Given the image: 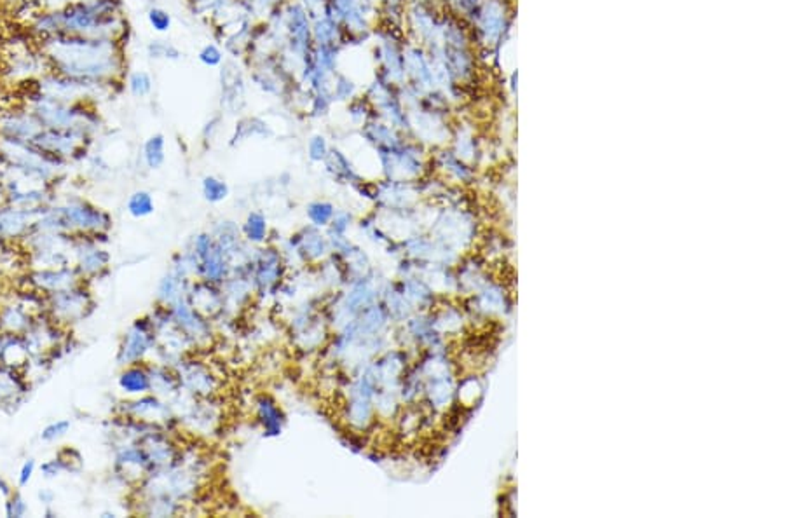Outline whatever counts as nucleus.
<instances>
[{"mask_svg": "<svg viewBox=\"0 0 785 518\" xmlns=\"http://www.w3.org/2000/svg\"><path fill=\"white\" fill-rule=\"evenodd\" d=\"M6 197H8V194H6L4 184H2V180H0V206H2V203H4Z\"/></svg>", "mask_w": 785, "mask_h": 518, "instance_id": "4be33fe9", "label": "nucleus"}, {"mask_svg": "<svg viewBox=\"0 0 785 518\" xmlns=\"http://www.w3.org/2000/svg\"><path fill=\"white\" fill-rule=\"evenodd\" d=\"M147 342H149V334L145 330V323H136L133 332L127 335L126 344L123 348V359L124 361H135L138 359L143 352L147 351Z\"/></svg>", "mask_w": 785, "mask_h": 518, "instance_id": "39448f33", "label": "nucleus"}, {"mask_svg": "<svg viewBox=\"0 0 785 518\" xmlns=\"http://www.w3.org/2000/svg\"><path fill=\"white\" fill-rule=\"evenodd\" d=\"M147 21H149L150 28L157 33H166L171 30L173 25V18L170 12L163 8H150L147 11Z\"/></svg>", "mask_w": 785, "mask_h": 518, "instance_id": "4468645a", "label": "nucleus"}, {"mask_svg": "<svg viewBox=\"0 0 785 518\" xmlns=\"http://www.w3.org/2000/svg\"><path fill=\"white\" fill-rule=\"evenodd\" d=\"M26 33L35 42L53 35L114 37L124 46L127 21L123 16V0H70L60 8H46L26 23Z\"/></svg>", "mask_w": 785, "mask_h": 518, "instance_id": "f03ea898", "label": "nucleus"}, {"mask_svg": "<svg viewBox=\"0 0 785 518\" xmlns=\"http://www.w3.org/2000/svg\"><path fill=\"white\" fill-rule=\"evenodd\" d=\"M119 386L126 393H143L150 388V377L138 366H129L119 377Z\"/></svg>", "mask_w": 785, "mask_h": 518, "instance_id": "1a4fd4ad", "label": "nucleus"}, {"mask_svg": "<svg viewBox=\"0 0 785 518\" xmlns=\"http://www.w3.org/2000/svg\"><path fill=\"white\" fill-rule=\"evenodd\" d=\"M203 193L206 199L220 201L227 196V185L215 177H206L203 180Z\"/></svg>", "mask_w": 785, "mask_h": 518, "instance_id": "dca6fc26", "label": "nucleus"}, {"mask_svg": "<svg viewBox=\"0 0 785 518\" xmlns=\"http://www.w3.org/2000/svg\"><path fill=\"white\" fill-rule=\"evenodd\" d=\"M197 58H199V62L203 63L204 66H208V69H217V66H220L224 63V53L217 44L210 42V44H204V46L201 47Z\"/></svg>", "mask_w": 785, "mask_h": 518, "instance_id": "2eb2a0df", "label": "nucleus"}, {"mask_svg": "<svg viewBox=\"0 0 785 518\" xmlns=\"http://www.w3.org/2000/svg\"><path fill=\"white\" fill-rule=\"evenodd\" d=\"M127 210L133 217H147L154 211V201L149 193H135L127 201Z\"/></svg>", "mask_w": 785, "mask_h": 518, "instance_id": "ddd939ff", "label": "nucleus"}, {"mask_svg": "<svg viewBox=\"0 0 785 518\" xmlns=\"http://www.w3.org/2000/svg\"><path fill=\"white\" fill-rule=\"evenodd\" d=\"M147 56L150 60H168V62H177L182 58V51L174 44L168 40L156 39L147 44Z\"/></svg>", "mask_w": 785, "mask_h": 518, "instance_id": "9d476101", "label": "nucleus"}, {"mask_svg": "<svg viewBox=\"0 0 785 518\" xmlns=\"http://www.w3.org/2000/svg\"><path fill=\"white\" fill-rule=\"evenodd\" d=\"M358 94V87L353 80L341 72L332 75V98L339 102H349Z\"/></svg>", "mask_w": 785, "mask_h": 518, "instance_id": "9b49d317", "label": "nucleus"}, {"mask_svg": "<svg viewBox=\"0 0 785 518\" xmlns=\"http://www.w3.org/2000/svg\"><path fill=\"white\" fill-rule=\"evenodd\" d=\"M69 429H70L69 420H56V422H51L49 426H46V428L42 429V440L51 442V440H56L60 438V436L65 435Z\"/></svg>", "mask_w": 785, "mask_h": 518, "instance_id": "a211bd4d", "label": "nucleus"}, {"mask_svg": "<svg viewBox=\"0 0 785 518\" xmlns=\"http://www.w3.org/2000/svg\"><path fill=\"white\" fill-rule=\"evenodd\" d=\"M332 213H334V210H332L330 204L327 203H316L313 204L309 210V215L313 217V220L316 222H327L328 218L332 217Z\"/></svg>", "mask_w": 785, "mask_h": 518, "instance_id": "6ab92c4d", "label": "nucleus"}, {"mask_svg": "<svg viewBox=\"0 0 785 518\" xmlns=\"http://www.w3.org/2000/svg\"><path fill=\"white\" fill-rule=\"evenodd\" d=\"M124 84H126L127 91L135 98H147L154 91V79L147 70H133V72H129L126 75V79H124Z\"/></svg>", "mask_w": 785, "mask_h": 518, "instance_id": "6e6552de", "label": "nucleus"}, {"mask_svg": "<svg viewBox=\"0 0 785 518\" xmlns=\"http://www.w3.org/2000/svg\"><path fill=\"white\" fill-rule=\"evenodd\" d=\"M143 159H145L147 166L152 168V170L163 166L164 159H166V140H164V134H152L143 143Z\"/></svg>", "mask_w": 785, "mask_h": 518, "instance_id": "0eeeda50", "label": "nucleus"}, {"mask_svg": "<svg viewBox=\"0 0 785 518\" xmlns=\"http://www.w3.org/2000/svg\"><path fill=\"white\" fill-rule=\"evenodd\" d=\"M26 504L25 501H23V497L19 496V494H15V496L11 497V501L8 503V515L9 517H23V515L26 513Z\"/></svg>", "mask_w": 785, "mask_h": 518, "instance_id": "aec40b11", "label": "nucleus"}, {"mask_svg": "<svg viewBox=\"0 0 785 518\" xmlns=\"http://www.w3.org/2000/svg\"><path fill=\"white\" fill-rule=\"evenodd\" d=\"M28 210L21 208H2L0 206V235L2 238H12L23 232L25 225L28 224Z\"/></svg>", "mask_w": 785, "mask_h": 518, "instance_id": "20e7f679", "label": "nucleus"}, {"mask_svg": "<svg viewBox=\"0 0 785 518\" xmlns=\"http://www.w3.org/2000/svg\"><path fill=\"white\" fill-rule=\"evenodd\" d=\"M33 470H35V463H33V459H28L25 464H23L21 471H19V485H26V483L30 482V479H32L33 475Z\"/></svg>", "mask_w": 785, "mask_h": 518, "instance_id": "412c9836", "label": "nucleus"}, {"mask_svg": "<svg viewBox=\"0 0 785 518\" xmlns=\"http://www.w3.org/2000/svg\"><path fill=\"white\" fill-rule=\"evenodd\" d=\"M23 391H25V388H23V382L19 381L18 375L12 370L0 366V398H15V396L21 395Z\"/></svg>", "mask_w": 785, "mask_h": 518, "instance_id": "f8f14e48", "label": "nucleus"}, {"mask_svg": "<svg viewBox=\"0 0 785 518\" xmlns=\"http://www.w3.org/2000/svg\"><path fill=\"white\" fill-rule=\"evenodd\" d=\"M48 70L96 84H124L126 46L114 37L53 35L39 40Z\"/></svg>", "mask_w": 785, "mask_h": 518, "instance_id": "f257e3e1", "label": "nucleus"}, {"mask_svg": "<svg viewBox=\"0 0 785 518\" xmlns=\"http://www.w3.org/2000/svg\"><path fill=\"white\" fill-rule=\"evenodd\" d=\"M55 224L62 227H77L80 231H102L109 225V217L87 203H73L53 213Z\"/></svg>", "mask_w": 785, "mask_h": 518, "instance_id": "7ed1b4c3", "label": "nucleus"}, {"mask_svg": "<svg viewBox=\"0 0 785 518\" xmlns=\"http://www.w3.org/2000/svg\"><path fill=\"white\" fill-rule=\"evenodd\" d=\"M328 152H330V149H328V143L327 140H325V136H321V134H314L313 138L309 140V145H307V154H309L311 161H325L327 159Z\"/></svg>", "mask_w": 785, "mask_h": 518, "instance_id": "f3484780", "label": "nucleus"}, {"mask_svg": "<svg viewBox=\"0 0 785 518\" xmlns=\"http://www.w3.org/2000/svg\"><path fill=\"white\" fill-rule=\"evenodd\" d=\"M55 295V314L65 316V319L79 316L82 312V307L86 305L84 295L77 294V292L62 290L56 292Z\"/></svg>", "mask_w": 785, "mask_h": 518, "instance_id": "423d86ee", "label": "nucleus"}]
</instances>
